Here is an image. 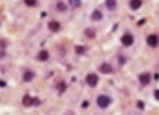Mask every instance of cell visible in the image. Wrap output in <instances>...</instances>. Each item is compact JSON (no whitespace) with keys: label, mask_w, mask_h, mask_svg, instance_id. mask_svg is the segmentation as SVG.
<instances>
[{"label":"cell","mask_w":159,"mask_h":115,"mask_svg":"<svg viewBox=\"0 0 159 115\" xmlns=\"http://www.w3.org/2000/svg\"><path fill=\"white\" fill-rule=\"evenodd\" d=\"M110 103H111V98H110V97H108V96H105V94L97 97V105H98V107L106 109V107H109V105H110Z\"/></svg>","instance_id":"obj_1"},{"label":"cell","mask_w":159,"mask_h":115,"mask_svg":"<svg viewBox=\"0 0 159 115\" xmlns=\"http://www.w3.org/2000/svg\"><path fill=\"white\" fill-rule=\"evenodd\" d=\"M85 82H87V84H88L89 87H96L97 83H98V76L96 75V74H88Z\"/></svg>","instance_id":"obj_2"},{"label":"cell","mask_w":159,"mask_h":115,"mask_svg":"<svg viewBox=\"0 0 159 115\" xmlns=\"http://www.w3.org/2000/svg\"><path fill=\"white\" fill-rule=\"evenodd\" d=\"M120 40H122V44L126 45V47H129V45H132V44H133V42H135L133 36H132L131 34H126V35H123Z\"/></svg>","instance_id":"obj_3"},{"label":"cell","mask_w":159,"mask_h":115,"mask_svg":"<svg viewBox=\"0 0 159 115\" xmlns=\"http://www.w3.org/2000/svg\"><path fill=\"white\" fill-rule=\"evenodd\" d=\"M138 80H140L141 85H147L150 83V80H151V76H150L149 73H144L138 76Z\"/></svg>","instance_id":"obj_4"},{"label":"cell","mask_w":159,"mask_h":115,"mask_svg":"<svg viewBox=\"0 0 159 115\" xmlns=\"http://www.w3.org/2000/svg\"><path fill=\"white\" fill-rule=\"evenodd\" d=\"M146 42H147V44H149L150 47L155 48L158 45V43H159V39H158L157 35H149L147 36V39H146Z\"/></svg>","instance_id":"obj_5"},{"label":"cell","mask_w":159,"mask_h":115,"mask_svg":"<svg viewBox=\"0 0 159 115\" xmlns=\"http://www.w3.org/2000/svg\"><path fill=\"white\" fill-rule=\"evenodd\" d=\"M100 71L102 74H111L112 73V67L110 64H108V62H105V64H102L100 66Z\"/></svg>","instance_id":"obj_6"},{"label":"cell","mask_w":159,"mask_h":115,"mask_svg":"<svg viewBox=\"0 0 159 115\" xmlns=\"http://www.w3.org/2000/svg\"><path fill=\"white\" fill-rule=\"evenodd\" d=\"M48 58H49V52L48 51L43 49L37 53V60H39V61H47Z\"/></svg>","instance_id":"obj_7"},{"label":"cell","mask_w":159,"mask_h":115,"mask_svg":"<svg viewBox=\"0 0 159 115\" xmlns=\"http://www.w3.org/2000/svg\"><path fill=\"white\" fill-rule=\"evenodd\" d=\"M48 27H49V30H51V31L57 33V31H60V27H61V26H60V24L57 21H51L48 24Z\"/></svg>","instance_id":"obj_8"},{"label":"cell","mask_w":159,"mask_h":115,"mask_svg":"<svg viewBox=\"0 0 159 115\" xmlns=\"http://www.w3.org/2000/svg\"><path fill=\"white\" fill-rule=\"evenodd\" d=\"M34 76H35V74H34V71H31V70H26L24 73V80L25 82H31V80L34 79Z\"/></svg>","instance_id":"obj_9"},{"label":"cell","mask_w":159,"mask_h":115,"mask_svg":"<svg viewBox=\"0 0 159 115\" xmlns=\"http://www.w3.org/2000/svg\"><path fill=\"white\" fill-rule=\"evenodd\" d=\"M141 5H142V0H131V1H129V7H131V9H133V10L138 9Z\"/></svg>","instance_id":"obj_10"},{"label":"cell","mask_w":159,"mask_h":115,"mask_svg":"<svg viewBox=\"0 0 159 115\" xmlns=\"http://www.w3.org/2000/svg\"><path fill=\"white\" fill-rule=\"evenodd\" d=\"M91 18H92V21H101L102 19V13H101V10H93V13L91 14Z\"/></svg>","instance_id":"obj_11"},{"label":"cell","mask_w":159,"mask_h":115,"mask_svg":"<svg viewBox=\"0 0 159 115\" xmlns=\"http://www.w3.org/2000/svg\"><path fill=\"white\" fill-rule=\"evenodd\" d=\"M106 8L110 10H114L117 8V0H106Z\"/></svg>","instance_id":"obj_12"},{"label":"cell","mask_w":159,"mask_h":115,"mask_svg":"<svg viewBox=\"0 0 159 115\" xmlns=\"http://www.w3.org/2000/svg\"><path fill=\"white\" fill-rule=\"evenodd\" d=\"M33 101H34V98H31V97L27 96V94L22 98V103H24L25 106H31V105H33Z\"/></svg>","instance_id":"obj_13"},{"label":"cell","mask_w":159,"mask_h":115,"mask_svg":"<svg viewBox=\"0 0 159 115\" xmlns=\"http://www.w3.org/2000/svg\"><path fill=\"white\" fill-rule=\"evenodd\" d=\"M57 89H58L60 93H63V92L66 91V83L65 82H60L58 84H57Z\"/></svg>","instance_id":"obj_14"},{"label":"cell","mask_w":159,"mask_h":115,"mask_svg":"<svg viewBox=\"0 0 159 115\" xmlns=\"http://www.w3.org/2000/svg\"><path fill=\"white\" fill-rule=\"evenodd\" d=\"M69 3L73 8H79L82 5V0H69Z\"/></svg>","instance_id":"obj_15"},{"label":"cell","mask_w":159,"mask_h":115,"mask_svg":"<svg viewBox=\"0 0 159 115\" xmlns=\"http://www.w3.org/2000/svg\"><path fill=\"white\" fill-rule=\"evenodd\" d=\"M85 35L88 36V38H94V36H96V33H94L93 28H87V30H85Z\"/></svg>","instance_id":"obj_16"},{"label":"cell","mask_w":159,"mask_h":115,"mask_svg":"<svg viewBox=\"0 0 159 115\" xmlns=\"http://www.w3.org/2000/svg\"><path fill=\"white\" fill-rule=\"evenodd\" d=\"M57 9H58V12H65L67 8H66V5L60 1V3H57Z\"/></svg>","instance_id":"obj_17"},{"label":"cell","mask_w":159,"mask_h":115,"mask_svg":"<svg viewBox=\"0 0 159 115\" xmlns=\"http://www.w3.org/2000/svg\"><path fill=\"white\" fill-rule=\"evenodd\" d=\"M75 52H76V54H83L85 52V48L82 47V45H76L75 47Z\"/></svg>","instance_id":"obj_18"},{"label":"cell","mask_w":159,"mask_h":115,"mask_svg":"<svg viewBox=\"0 0 159 115\" xmlns=\"http://www.w3.org/2000/svg\"><path fill=\"white\" fill-rule=\"evenodd\" d=\"M37 0H25V4L27 5V7H34V5H36Z\"/></svg>","instance_id":"obj_19"},{"label":"cell","mask_w":159,"mask_h":115,"mask_svg":"<svg viewBox=\"0 0 159 115\" xmlns=\"http://www.w3.org/2000/svg\"><path fill=\"white\" fill-rule=\"evenodd\" d=\"M33 105H34V106H39V105H40V100H39V98H34Z\"/></svg>","instance_id":"obj_20"},{"label":"cell","mask_w":159,"mask_h":115,"mask_svg":"<svg viewBox=\"0 0 159 115\" xmlns=\"http://www.w3.org/2000/svg\"><path fill=\"white\" fill-rule=\"evenodd\" d=\"M137 107L138 109H144V107H145V105H144L142 101H137Z\"/></svg>","instance_id":"obj_21"},{"label":"cell","mask_w":159,"mask_h":115,"mask_svg":"<svg viewBox=\"0 0 159 115\" xmlns=\"http://www.w3.org/2000/svg\"><path fill=\"white\" fill-rule=\"evenodd\" d=\"M154 97H155V100H158L159 101V89H157L154 92Z\"/></svg>","instance_id":"obj_22"},{"label":"cell","mask_w":159,"mask_h":115,"mask_svg":"<svg viewBox=\"0 0 159 115\" xmlns=\"http://www.w3.org/2000/svg\"><path fill=\"white\" fill-rule=\"evenodd\" d=\"M88 103H89L88 101H84V102H83V105H82V106H83V107H88Z\"/></svg>","instance_id":"obj_23"},{"label":"cell","mask_w":159,"mask_h":115,"mask_svg":"<svg viewBox=\"0 0 159 115\" xmlns=\"http://www.w3.org/2000/svg\"><path fill=\"white\" fill-rule=\"evenodd\" d=\"M0 85H1V87H5V85H7V83H5L4 80H1V82H0Z\"/></svg>","instance_id":"obj_24"},{"label":"cell","mask_w":159,"mask_h":115,"mask_svg":"<svg viewBox=\"0 0 159 115\" xmlns=\"http://www.w3.org/2000/svg\"><path fill=\"white\" fill-rule=\"evenodd\" d=\"M119 61H120V62H119V64H120V65H123V64H124V62H126V60H124V58H119Z\"/></svg>","instance_id":"obj_25"},{"label":"cell","mask_w":159,"mask_h":115,"mask_svg":"<svg viewBox=\"0 0 159 115\" xmlns=\"http://www.w3.org/2000/svg\"><path fill=\"white\" fill-rule=\"evenodd\" d=\"M144 24H145V19H141V21L138 22V26H140V25H144Z\"/></svg>","instance_id":"obj_26"}]
</instances>
